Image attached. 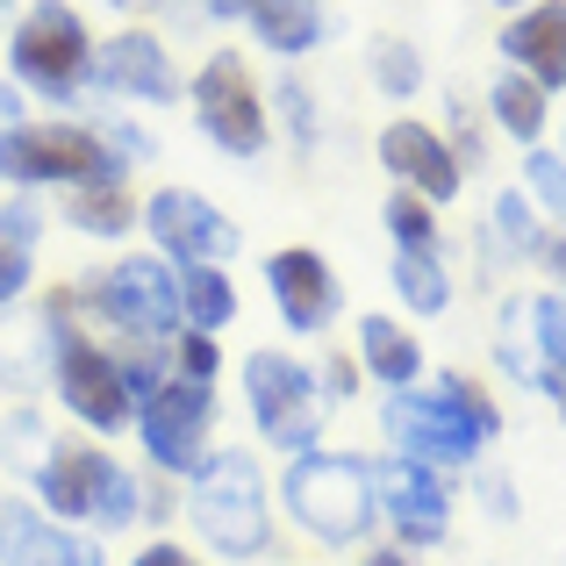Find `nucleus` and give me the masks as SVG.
Instances as JSON below:
<instances>
[{
  "label": "nucleus",
  "instance_id": "obj_17",
  "mask_svg": "<svg viewBox=\"0 0 566 566\" xmlns=\"http://www.w3.org/2000/svg\"><path fill=\"white\" fill-rule=\"evenodd\" d=\"M0 566H108V538L57 524V516H43L29 495L8 488V502H0Z\"/></svg>",
  "mask_w": 566,
  "mask_h": 566
},
{
  "label": "nucleus",
  "instance_id": "obj_5",
  "mask_svg": "<svg viewBox=\"0 0 566 566\" xmlns=\"http://www.w3.org/2000/svg\"><path fill=\"white\" fill-rule=\"evenodd\" d=\"M94 43L101 29L86 22L80 0H29L8 22V80L51 115H80L94 94Z\"/></svg>",
  "mask_w": 566,
  "mask_h": 566
},
{
  "label": "nucleus",
  "instance_id": "obj_15",
  "mask_svg": "<svg viewBox=\"0 0 566 566\" xmlns=\"http://www.w3.org/2000/svg\"><path fill=\"white\" fill-rule=\"evenodd\" d=\"M259 273H265V302H273L280 331H287L294 345L337 331V316H345V280H337V265L323 259L316 244H280V251H265Z\"/></svg>",
  "mask_w": 566,
  "mask_h": 566
},
{
  "label": "nucleus",
  "instance_id": "obj_37",
  "mask_svg": "<svg viewBox=\"0 0 566 566\" xmlns=\"http://www.w3.org/2000/svg\"><path fill=\"white\" fill-rule=\"evenodd\" d=\"M172 374L216 387V380H222V337H208V331H180V337H172Z\"/></svg>",
  "mask_w": 566,
  "mask_h": 566
},
{
  "label": "nucleus",
  "instance_id": "obj_9",
  "mask_svg": "<svg viewBox=\"0 0 566 566\" xmlns=\"http://www.w3.org/2000/svg\"><path fill=\"white\" fill-rule=\"evenodd\" d=\"M101 172H129L108 158L86 115H29V123L0 129V193H65Z\"/></svg>",
  "mask_w": 566,
  "mask_h": 566
},
{
  "label": "nucleus",
  "instance_id": "obj_6",
  "mask_svg": "<svg viewBox=\"0 0 566 566\" xmlns=\"http://www.w3.org/2000/svg\"><path fill=\"white\" fill-rule=\"evenodd\" d=\"M72 302H80L86 331L115 337V345H172V337H180L172 265L144 244H123L115 259L86 265V273L72 280Z\"/></svg>",
  "mask_w": 566,
  "mask_h": 566
},
{
  "label": "nucleus",
  "instance_id": "obj_47",
  "mask_svg": "<svg viewBox=\"0 0 566 566\" xmlns=\"http://www.w3.org/2000/svg\"><path fill=\"white\" fill-rule=\"evenodd\" d=\"M488 8H502V14H516V8H531V0H488Z\"/></svg>",
  "mask_w": 566,
  "mask_h": 566
},
{
  "label": "nucleus",
  "instance_id": "obj_12",
  "mask_svg": "<svg viewBox=\"0 0 566 566\" xmlns=\"http://www.w3.org/2000/svg\"><path fill=\"white\" fill-rule=\"evenodd\" d=\"M380 444L395 459H416V467H438V473H473L488 459V438L430 380L380 395Z\"/></svg>",
  "mask_w": 566,
  "mask_h": 566
},
{
  "label": "nucleus",
  "instance_id": "obj_26",
  "mask_svg": "<svg viewBox=\"0 0 566 566\" xmlns=\"http://www.w3.org/2000/svg\"><path fill=\"white\" fill-rule=\"evenodd\" d=\"M172 287H180V331H208V337H222L237 316H244L230 265H172Z\"/></svg>",
  "mask_w": 566,
  "mask_h": 566
},
{
  "label": "nucleus",
  "instance_id": "obj_38",
  "mask_svg": "<svg viewBox=\"0 0 566 566\" xmlns=\"http://www.w3.org/2000/svg\"><path fill=\"white\" fill-rule=\"evenodd\" d=\"M151 14L180 29H230L244 14V0H151Z\"/></svg>",
  "mask_w": 566,
  "mask_h": 566
},
{
  "label": "nucleus",
  "instance_id": "obj_2",
  "mask_svg": "<svg viewBox=\"0 0 566 566\" xmlns=\"http://www.w3.org/2000/svg\"><path fill=\"white\" fill-rule=\"evenodd\" d=\"M29 502L72 531H94V538H123V531H144V524L166 531L172 516V502L151 488V473L129 467L123 452H108L101 438H72V430L29 481Z\"/></svg>",
  "mask_w": 566,
  "mask_h": 566
},
{
  "label": "nucleus",
  "instance_id": "obj_3",
  "mask_svg": "<svg viewBox=\"0 0 566 566\" xmlns=\"http://www.w3.org/2000/svg\"><path fill=\"white\" fill-rule=\"evenodd\" d=\"M180 510H187V531L208 545V559H230V566L273 559V538H280L273 473L251 444H216L180 481Z\"/></svg>",
  "mask_w": 566,
  "mask_h": 566
},
{
  "label": "nucleus",
  "instance_id": "obj_4",
  "mask_svg": "<svg viewBox=\"0 0 566 566\" xmlns=\"http://www.w3.org/2000/svg\"><path fill=\"white\" fill-rule=\"evenodd\" d=\"M273 510L287 516L302 538L331 545V553H366L380 538V502H374V459L366 452H316L280 459Z\"/></svg>",
  "mask_w": 566,
  "mask_h": 566
},
{
  "label": "nucleus",
  "instance_id": "obj_39",
  "mask_svg": "<svg viewBox=\"0 0 566 566\" xmlns=\"http://www.w3.org/2000/svg\"><path fill=\"white\" fill-rule=\"evenodd\" d=\"M316 380H323V395H331V409H345V401H359V359L352 352H323L316 359Z\"/></svg>",
  "mask_w": 566,
  "mask_h": 566
},
{
  "label": "nucleus",
  "instance_id": "obj_29",
  "mask_svg": "<svg viewBox=\"0 0 566 566\" xmlns=\"http://www.w3.org/2000/svg\"><path fill=\"white\" fill-rule=\"evenodd\" d=\"M538 237H545V216L524 201V187H502L495 201H488V230H481V244L495 251V259H510V265H531Z\"/></svg>",
  "mask_w": 566,
  "mask_h": 566
},
{
  "label": "nucleus",
  "instance_id": "obj_41",
  "mask_svg": "<svg viewBox=\"0 0 566 566\" xmlns=\"http://www.w3.org/2000/svg\"><path fill=\"white\" fill-rule=\"evenodd\" d=\"M467 481H473V495H481V510L495 516V524H510V516H516V488H510V473H481V467H473Z\"/></svg>",
  "mask_w": 566,
  "mask_h": 566
},
{
  "label": "nucleus",
  "instance_id": "obj_22",
  "mask_svg": "<svg viewBox=\"0 0 566 566\" xmlns=\"http://www.w3.org/2000/svg\"><path fill=\"white\" fill-rule=\"evenodd\" d=\"M244 36L259 43L265 57H280V65H302V57H316L323 43H331V8L323 0H244Z\"/></svg>",
  "mask_w": 566,
  "mask_h": 566
},
{
  "label": "nucleus",
  "instance_id": "obj_11",
  "mask_svg": "<svg viewBox=\"0 0 566 566\" xmlns=\"http://www.w3.org/2000/svg\"><path fill=\"white\" fill-rule=\"evenodd\" d=\"M137 237H144V251H158L166 265H230L237 251H244V230H237L230 208L201 187H180V180L144 193Z\"/></svg>",
  "mask_w": 566,
  "mask_h": 566
},
{
  "label": "nucleus",
  "instance_id": "obj_18",
  "mask_svg": "<svg viewBox=\"0 0 566 566\" xmlns=\"http://www.w3.org/2000/svg\"><path fill=\"white\" fill-rule=\"evenodd\" d=\"M495 57L559 101V94H566V0H531V8L502 14Z\"/></svg>",
  "mask_w": 566,
  "mask_h": 566
},
{
  "label": "nucleus",
  "instance_id": "obj_36",
  "mask_svg": "<svg viewBox=\"0 0 566 566\" xmlns=\"http://www.w3.org/2000/svg\"><path fill=\"white\" fill-rule=\"evenodd\" d=\"M444 144H452V151H459V166H481V158H488V115H473V101L467 94H452V101H444Z\"/></svg>",
  "mask_w": 566,
  "mask_h": 566
},
{
  "label": "nucleus",
  "instance_id": "obj_24",
  "mask_svg": "<svg viewBox=\"0 0 566 566\" xmlns=\"http://www.w3.org/2000/svg\"><path fill=\"white\" fill-rule=\"evenodd\" d=\"M57 438H65V430L51 423V409H43L36 395H14L8 409H0V481L29 488L43 473V459L57 452Z\"/></svg>",
  "mask_w": 566,
  "mask_h": 566
},
{
  "label": "nucleus",
  "instance_id": "obj_27",
  "mask_svg": "<svg viewBox=\"0 0 566 566\" xmlns=\"http://www.w3.org/2000/svg\"><path fill=\"white\" fill-rule=\"evenodd\" d=\"M43 359H51V337H43L36 302L0 308V395H36L43 387Z\"/></svg>",
  "mask_w": 566,
  "mask_h": 566
},
{
  "label": "nucleus",
  "instance_id": "obj_35",
  "mask_svg": "<svg viewBox=\"0 0 566 566\" xmlns=\"http://www.w3.org/2000/svg\"><path fill=\"white\" fill-rule=\"evenodd\" d=\"M524 201L538 208L545 222H553V230H566V158L553 151V144H531L524 151Z\"/></svg>",
  "mask_w": 566,
  "mask_h": 566
},
{
  "label": "nucleus",
  "instance_id": "obj_21",
  "mask_svg": "<svg viewBox=\"0 0 566 566\" xmlns=\"http://www.w3.org/2000/svg\"><path fill=\"white\" fill-rule=\"evenodd\" d=\"M352 359H359V374L374 380L380 395H395V387H423V380H430L423 337H416L401 316H380V308L352 323Z\"/></svg>",
  "mask_w": 566,
  "mask_h": 566
},
{
  "label": "nucleus",
  "instance_id": "obj_43",
  "mask_svg": "<svg viewBox=\"0 0 566 566\" xmlns=\"http://www.w3.org/2000/svg\"><path fill=\"white\" fill-rule=\"evenodd\" d=\"M29 115H36V108H29V94H22V86H14V80H0V129L29 123Z\"/></svg>",
  "mask_w": 566,
  "mask_h": 566
},
{
  "label": "nucleus",
  "instance_id": "obj_31",
  "mask_svg": "<svg viewBox=\"0 0 566 566\" xmlns=\"http://www.w3.org/2000/svg\"><path fill=\"white\" fill-rule=\"evenodd\" d=\"M524 323H531V352H538V366L566 387V294L559 287L524 294Z\"/></svg>",
  "mask_w": 566,
  "mask_h": 566
},
{
  "label": "nucleus",
  "instance_id": "obj_1",
  "mask_svg": "<svg viewBox=\"0 0 566 566\" xmlns=\"http://www.w3.org/2000/svg\"><path fill=\"white\" fill-rule=\"evenodd\" d=\"M36 316L43 337H51V359H43V395L65 423H80V438H129L137 423V387H129V359L115 337L86 331L80 302L65 287H36Z\"/></svg>",
  "mask_w": 566,
  "mask_h": 566
},
{
  "label": "nucleus",
  "instance_id": "obj_16",
  "mask_svg": "<svg viewBox=\"0 0 566 566\" xmlns=\"http://www.w3.org/2000/svg\"><path fill=\"white\" fill-rule=\"evenodd\" d=\"M374 158H380V172L401 193H423L430 208H452L459 193H467V166H459V151L444 144L438 123H423V115H387L380 137H374Z\"/></svg>",
  "mask_w": 566,
  "mask_h": 566
},
{
  "label": "nucleus",
  "instance_id": "obj_33",
  "mask_svg": "<svg viewBox=\"0 0 566 566\" xmlns=\"http://www.w3.org/2000/svg\"><path fill=\"white\" fill-rule=\"evenodd\" d=\"M380 222H387V244H395V251H430V244H444V222H438V208H430L423 193L387 187Z\"/></svg>",
  "mask_w": 566,
  "mask_h": 566
},
{
  "label": "nucleus",
  "instance_id": "obj_42",
  "mask_svg": "<svg viewBox=\"0 0 566 566\" xmlns=\"http://www.w3.org/2000/svg\"><path fill=\"white\" fill-rule=\"evenodd\" d=\"M531 265H538V273L566 294V230H553V222H545V237H538V251H531Z\"/></svg>",
  "mask_w": 566,
  "mask_h": 566
},
{
  "label": "nucleus",
  "instance_id": "obj_25",
  "mask_svg": "<svg viewBox=\"0 0 566 566\" xmlns=\"http://www.w3.org/2000/svg\"><path fill=\"white\" fill-rule=\"evenodd\" d=\"M387 287H395V302H401V316H409V323H438L444 308L459 302V280H452L444 244H430V251H395V259H387Z\"/></svg>",
  "mask_w": 566,
  "mask_h": 566
},
{
  "label": "nucleus",
  "instance_id": "obj_30",
  "mask_svg": "<svg viewBox=\"0 0 566 566\" xmlns=\"http://www.w3.org/2000/svg\"><path fill=\"white\" fill-rule=\"evenodd\" d=\"M366 80L380 86V101H416L430 86V65L409 36H374L366 43Z\"/></svg>",
  "mask_w": 566,
  "mask_h": 566
},
{
  "label": "nucleus",
  "instance_id": "obj_20",
  "mask_svg": "<svg viewBox=\"0 0 566 566\" xmlns=\"http://www.w3.org/2000/svg\"><path fill=\"white\" fill-rule=\"evenodd\" d=\"M43 230H51V216H43L36 193H0V308H22L36 302L43 287Z\"/></svg>",
  "mask_w": 566,
  "mask_h": 566
},
{
  "label": "nucleus",
  "instance_id": "obj_45",
  "mask_svg": "<svg viewBox=\"0 0 566 566\" xmlns=\"http://www.w3.org/2000/svg\"><path fill=\"white\" fill-rule=\"evenodd\" d=\"M108 8H115V14H137V8H151V0H108Z\"/></svg>",
  "mask_w": 566,
  "mask_h": 566
},
{
  "label": "nucleus",
  "instance_id": "obj_19",
  "mask_svg": "<svg viewBox=\"0 0 566 566\" xmlns=\"http://www.w3.org/2000/svg\"><path fill=\"white\" fill-rule=\"evenodd\" d=\"M137 208H144V193L129 187V172H101V180H80V187L57 193V222L72 237H86V244H108V251H123L137 237Z\"/></svg>",
  "mask_w": 566,
  "mask_h": 566
},
{
  "label": "nucleus",
  "instance_id": "obj_10",
  "mask_svg": "<svg viewBox=\"0 0 566 566\" xmlns=\"http://www.w3.org/2000/svg\"><path fill=\"white\" fill-rule=\"evenodd\" d=\"M129 438H137V452H144V473L187 481V473L216 452V387L187 380V374H166L151 395L137 401Z\"/></svg>",
  "mask_w": 566,
  "mask_h": 566
},
{
  "label": "nucleus",
  "instance_id": "obj_23",
  "mask_svg": "<svg viewBox=\"0 0 566 566\" xmlns=\"http://www.w3.org/2000/svg\"><path fill=\"white\" fill-rule=\"evenodd\" d=\"M481 115H488V129H495V137H510L516 151H531V144H545L553 137V94H545V86H531L524 72H510L502 65L495 80H488V94H481Z\"/></svg>",
  "mask_w": 566,
  "mask_h": 566
},
{
  "label": "nucleus",
  "instance_id": "obj_44",
  "mask_svg": "<svg viewBox=\"0 0 566 566\" xmlns=\"http://www.w3.org/2000/svg\"><path fill=\"white\" fill-rule=\"evenodd\" d=\"M359 566H416V553H401V545H366Z\"/></svg>",
  "mask_w": 566,
  "mask_h": 566
},
{
  "label": "nucleus",
  "instance_id": "obj_7",
  "mask_svg": "<svg viewBox=\"0 0 566 566\" xmlns=\"http://www.w3.org/2000/svg\"><path fill=\"white\" fill-rule=\"evenodd\" d=\"M237 395H244V416L259 430L265 452L302 459L323 444V423H331V395L316 380V359H302L294 345H251L237 359Z\"/></svg>",
  "mask_w": 566,
  "mask_h": 566
},
{
  "label": "nucleus",
  "instance_id": "obj_49",
  "mask_svg": "<svg viewBox=\"0 0 566 566\" xmlns=\"http://www.w3.org/2000/svg\"><path fill=\"white\" fill-rule=\"evenodd\" d=\"M0 502H8V481H0Z\"/></svg>",
  "mask_w": 566,
  "mask_h": 566
},
{
  "label": "nucleus",
  "instance_id": "obj_14",
  "mask_svg": "<svg viewBox=\"0 0 566 566\" xmlns=\"http://www.w3.org/2000/svg\"><path fill=\"white\" fill-rule=\"evenodd\" d=\"M374 502H380L387 545H401V553H438V545L452 538V516H459L452 473L416 467V459H395V452H374Z\"/></svg>",
  "mask_w": 566,
  "mask_h": 566
},
{
  "label": "nucleus",
  "instance_id": "obj_28",
  "mask_svg": "<svg viewBox=\"0 0 566 566\" xmlns=\"http://www.w3.org/2000/svg\"><path fill=\"white\" fill-rule=\"evenodd\" d=\"M265 108H273V137H287L294 158L323 151V94L302 80V72H280V80L265 86Z\"/></svg>",
  "mask_w": 566,
  "mask_h": 566
},
{
  "label": "nucleus",
  "instance_id": "obj_46",
  "mask_svg": "<svg viewBox=\"0 0 566 566\" xmlns=\"http://www.w3.org/2000/svg\"><path fill=\"white\" fill-rule=\"evenodd\" d=\"M553 129H559V144H553V151H559V158H566V108H559V115H553Z\"/></svg>",
  "mask_w": 566,
  "mask_h": 566
},
{
  "label": "nucleus",
  "instance_id": "obj_34",
  "mask_svg": "<svg viewBox=\"0 0 566 566\" xmlns=\"http://www.w3.org/2000/svg\"><path fill=\"white\" fill-rule=\"evenodd\" d=\"M430 387H438V395H444V401H452V409H459V416H467V423H473V430H481V438H488V444H495V438H502V401H495V395H488V380H481V374H467V366H444V374H430Z\"/></svg>",
  "mask_w": 566,
  "mask_h": 566
},
{
  "label": "nucleus",
  "instance_id": "obj_32",
  "mask_svg": "<svg viewBox=\"0 0 566 566\" xmlns=\"http://www.w3.org/2000/svg\"><path fill=\"white\" fill-rule=\"evenodd\" d=\"M86 123H94V137L108 144V158H115V166H129V172H137V166H151V158H158V129L144 123L137 108H94Z\"/></svg>",
  "mask_w": 566,
  "mask_h": 566
},
{
  "label": "nucleus",
  "instance_id": "obj_8",
  "mask_svg": "<svg viewBox=\"0 0 566 566\" xmlns=\"http://www.w3.org/2000/svg\"><path fill=\"white\" fill-rule=\"evenodd\" d=\"M187 115L222 158L259 166L273 151V108H265V80L251 72V57L237 43H216L201 65L187 72Z\"/></svg>",
  "mask_w": 566,
  "mask_h": 566
},
{
  "label": "nucleus",
  "instance_id": "obj_40",
  "mask_svg": "<svg viewBox=\"0 0 566 566\" xmlns=\"http://www.w3.org/2000/svg\"><path fill=\"white\" fill-rule=\"evenodd\" d=\"M123 566H208V559L193 553V545H180L172 531H151V538H144V545H137V553H129Z\"/></svg>",
  "mask_w": 566,
  "mask_h": 566
},
{
  "label": "nucleus",
  "instance_id": "obj_48",
  "mask_svg": "<svg viewBox=\"0 0 566 566\" xmlns=\"http://www.w3.org/2000/svg\"><path fill=\"white\" fill-rule=\"evenodd\" d=\"M8 14H14V0H0V22H8Z\"/></svg>",
  "mask_w": 566,
  "mask_h": 566
},
{
  "label": "nucleus",
  "instance_id": "obj_13",
  "mask_svg": "<svg viewBox=\"0 0 566 566\" xmlns=\"http://www.w3.org/2000/svg\"><path fill=\"white\" fill-rule=\"evenodd\" d=\"M94 94L108 101V108H180L187 101V72L180 57H172L166 29L158 22H123L108 29V36L94 43Z\"/></svg>",
  "mask_w": 566,
  "mask_h": 566
}]
</instances>
